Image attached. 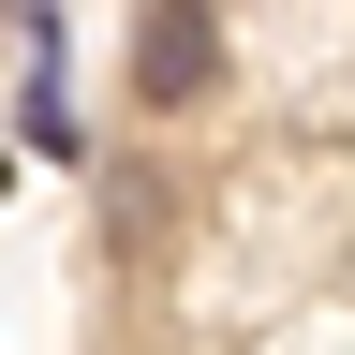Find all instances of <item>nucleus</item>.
<instances>
[{"mask_svg": "<svg viewBox=\"0 0 355 355\" xmlns=\"http://www.w3.org/2000/svg\"><path fill=\"white\" fill-rule=\"evenodd\" d=\"M207 0H148V44H133V74H148V104H178V89H207Z\"/></svg>", "mask_w": 355, "mask_h": 355, "instance_id": "f257e3e1", "label": "nucleus"}]
</instances>
